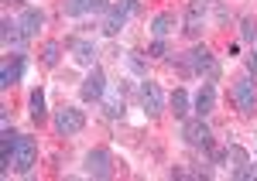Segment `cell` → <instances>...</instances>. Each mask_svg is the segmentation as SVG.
<instances>
[{
  "mask_svg": "<svg viewBox=\"0 0 257 181\" xmlns=\"http://www.w3.org/2000/svg\"><path fill=\"white\" fill-rule=\"evenodd\" d=\"M103 96H106V76H103L99 65H93L89 76H86L82 86H79V100L82 102H103Z\"/></svg>",
  "mask_w": 257,
  "mask_h": 181,
  "instance_id": "obj_6",
  "label": "cell"
},
{
  "mask_svg": "<svg viewBox=\"0 0 257 181\" xmlns=\"http://www.w3.org/2000/svg\"><path fill=\"white\" fill-rule=\"evenodd\" d=\"M82 168H86L89 178H110V174H113V158H110V150L96 147V150H89V154L82 158Z\"/></svg>",
  "mask_w": 257,
  "mask_h": 181,
  "instance_id": "obj_8",
  "label": "cell"
},
{
  "mask_svg": "<svg viewBox=\"0 0 257 181\" xmlns=\"http://www.w3.org/2000/svg\"><path fill=\"white\" fill-rule=\"evenodd\" d=\"M175 31H182V18H175L172 10H161L151 18V34L155 38H172Z\"/></svg>",
  "mask_w": 257,
  "mask_h": 181,
  "instance_id": "obj_12",
  "label": "cell"
},
{
  "mask_svg": "<svg viewBox=\"0 0 257 181\" xmlns=\"http://www.w3.org/2000/svg\"><path fill=\"white\" fill-rule=\"evenodd\" d=\"M69 48H72V58L79 62L82 68H93V65H96V44H93V41L76 38V41H69Z\"/></svg>",
  "mask_w": 257,
  "mask_h": 181,
  "instance_id": "obj_14",
  "label": "cell"
},
{
  "mask_svg": "<svg viewBox=\"0 0 257 181\" xmlns=\"http://www.w3.org/2000/svg\"><path fill=\"white\" fill-rule=\"evenodd\" d=\"M254 52H257V41H254Z\"/></svg>",
  "mask_w": 257,
  "mask_h": 181,
  "instance_id": "obj_31",
  "label": "cell"
},
{
  "mask_svg": "<svg viewBox=\"0 0 257 181\" xmlns=\"http://www.w3.org/2000/svg\"><path fill=\"white\" fill-rule=\"evenodd\" d=\"M182 140L189 144V147L209 150V144H213V130H209L206 116H189V120H182Z\"/></svg>",
  "mask_w": 257,
  "mask_h": 181,
  "instance_id": "obj_2",
  "label": "cell"
},
{
  "mask_svg": "<svg viewBox=\"0 0 257 181\" xmlns=\"http://www.w3.org/2000/svg\"><path fill=\"white\" fill-rule=\"evenodd\" d=\"M127 20H131V14H127L120 4H110V7L103 10V24H99V31H103L106 38H117L120 31L127 28Z\"/></svg>",
  "mask_w": 257,
  "mask_h": 181,
  "instance_id": "obj_10",
  "label": "cell"
},
{
  "mask_svg": "<svg viewBox=\"0 0 257 181\" xmlns=\"http://www.w3.org/2000/svg\"><path fill=\"white\" fill-rule=\"evenodd\" d=\"M82 126H86V113L79 106H59L55 110V134L59 137H76Z\"/></svg>",
  "mask_w": 257,
  "mask_h": 181,
  "instance_id": "obj_4",
  "label": "cell"
},
{
  "mask_svg": "<svg viewBox=\"0 0 257 181\" xmlns=\"http://www.w3.org/2000/svg\"><path fill=\"white\" fill-rule=\"evenodd\" d=\"M202 24H206V10H199L189 4V10H185V18H182V34L185 38H199L202 34Z\"/></svg>",
  "mask_w": 257,
  "mask_h": 181,
  "instance_id": "obj_15",
  "label": "cell"
},
{
  "mask_svg": "<svg viewBox=\"0 0 257 181\" xmlns=\"http://www.w3.org/2000/svg\"><path fill=\"white\" fill-rule=\"evenodd\" d=\"M233 178H240V181H254V178H257V168H254V164H243V168H240Z\"/></svg>",
  "mask_w": 257,
  "mask_h": 181,
  "instance_id": "obj_27",
  "label": "cell"
},
{
  "mask_svg": "<svg viewBox=\"0 0 257 181\" xmlns=\"http://www.w3.org/2000/svg\"><path fill=\"white\" fill-rule=\"evenodd\" d=\"M127 65H131L138 76H144V72H148V55H144V52H131V55H127Z\"/></svg>",
  "mask_w": 257,
  "mask_h": 181,
  "instance_id": "obj_26",
  "label": "cell"
},
{
  "mask_svg": "<svg viewBox=\"0 0 257 181\" xmlns=\"http://www.w3.org/2000/svg\"><path fill=\"white\" fill-rule=\"evenodd\" d=\"M0 41H4V48H11V52H24V44H28L31 38L21 31L18 20L4 18V20H0Z\"/></svg>",
  "mask_w": 257,
  "mask_h": 181,
  "instance_id": "obj_11",
  "label": "cell"
},
{
  "mask_svg": "<svg viewBox=\"0 0 257 181\" xmlns=\"http://www.w3.org/2000/svg\"><path fill=\"white\" fill-rule=\"evenodd\" d=\"M172 55V44H168V38H155V44L148 48V58H168Z\"/></svg>",
  "mask_w": 257,
  "mask_h": 181,
  "instance_id": "obj_25",
  "label": "cell"
},
{
  "mask_svg": "<svg viewBox=\"0 0 257 181\" xmlns=\"http://www.w3.org/2000/svg\"><path fill=\"white\" fill-rule=\"evenodd\" d=\"M35 158H38V144H35V137L21 134V137H18V147H14V158H11V171L28 174V171L35 168Z\"/></svg>",
  "mask_w": 257,
  "mask_h": 181,
  "instance_id": "obj_5",
  "label": "cell"
},
{
  "mask_svg": "<svg viewBox=\"0 0 257 181\" xmlns=\"http://www.w3.org/2000/svg\"><path fill=\"white\" fill-rule=\"evenodd\" d=\"M247 76H254V79H257V52L247 58Z\"/></svg>",
  "mask_w": 257,
  "mask_h": 181,
  "instance_id": "obj_29",
  "label": "cell"
},
{
  "mask_svg": "<svg viewBox=\"0 0 257 181\" xmlns=\"http://www.w3.org/2000/svg\"><path fill=\"white\" fill-rule=\"evenodd\" d=\"M59 58H62V41H45V44H41V62H45L48 68H55Z\"/></svg>",
  "mask_w": 257,
  "mask_h": 181,
  "instance_id": "obj_21",
  "label": "cell"
},
{
  "mask_svg": "<svg viewBox=\"0 0 257 181\" xmlns=\"http://www.w3.org/2000/svg\"><path fill=\"white\" fill-rule=\"evenodd\" d=\"M7 4H21V0H7Z\"/></svg>",
  "mask_w": 257,
  "mask_h": 181,
  "instance_id": "obj_30",
  "label": "cell"
},
{
  "mask_svg": "<svg viewBox=\"0 0 257 181\" xmlns=\"http://www.w3.org/2000/svg\"><path fill=\"white\" fill-rule=\"evenodd\" d=\"M230 100L237 106V113L254 116L257 113V82H254V76H240V79L230 86Z\"/></svg>",
  "mask_w": 257,
  "mask_h": 181,
  "instance_id": "obj_1",
  "label": "cell"
},
{
  "mask_svg": "<svg viewBox=\"0 0 257 181\" xmlns=\"http://www.w3.org/2000/svg\"><path fill=\"white\" fill-rule=\"evenodd\" d=\"M168 106H172V113H175L178 120H189V92H185V89H175L172 100H168Z\"/></svg>",
  "mask_w": 257,
  "mask_h": 181,
  "instance_id": "obj_19",
  "label": "cell"
},
{
  "mask_svg": "<svg viewBox=\"0 0 257 181\" xmlns=\"http://www.w3.org/2000/svg\"><path fill=\"white\" fill-rule=\"evenodd\" d=\"M21 76H24V52H14L11 58H4V65H0V89L11 92L21 82Z\"/></svg>",
  "mask_w": 257,
  "mask_h": 181,
  "instance_id": "obj_9",
  "label": "cell"
},
{
  "mask_svg": "<svg viewBox=\"0 0 257 181\" xmlns=\"http://www.w3.org/2000/svg\"><path fill=\"white\" fill-rule=\"evenodd\" d=\"M28 110H31V120L35 123H45V89H35L31 92V100H28Z\"/></svg>",
  "mask_w": 257,
  "mask_h": 181,
  "instance_id": "obj_20",
  "label": "cell"
},
{
  "mask_svg": "<svg viewBox=\"0 0 257 181\" xmlns=\"http://www.w3.org/2000/svg\"><path fill=\"white\" fill-rule=\"evenodd\" d=\"M223 164L230 168V174H237L243 164H250V158H247V150L243 147H237V144H230L226 150H223Z\"/></svg>",
  "mask_w": 257,
  "mask_h": 181,
  "instance_id": "obj_18",
  "label": "cell"
},
{
  "mask_svg": "<svg viewBox=\"0 0 257 181\" xmlns=\"http://www.w3.org/2000/svg\"><path fill=\"white\" fill-rule=\"evenodd\" d=\"M103 113H106V120H123L127 106H123L120 96H110V100H103Z\"/></svg>",
  "mask_w": 257,
  "mask_h": 181,
  "instance_id": "obj_22",
  "label": "cell"
},
{
  "mask_svg": "<svg viewBox=\"0 0 257 181\" xmlns=\"http://www.w3.org/2000/svg\"><path fill=\"white\" fill-rule=\"evenodd\" d=\"M65 18H82V14H99L106 10V0H62Z\"/></svg>",
  "mask_w": 257,
  "mask_h": 181,
  "instance_id": "obj_13",
  "label": "cell"
},
{
  "mask_svg": "<svg viewBox=\"0 0 257 181\" xmlns=\"http://www.w3.org/2000/svg\"><path fill=\"white\" fill-rule=\"evenodd\" d=\"M168 68H172V72H178L182 79L196 76V72H192V65H189V55H168Z\"/></svg>",
  "mask_w": 257,
  "mask_h": 181,
  "instance_id": "obj_23",
  "label": "cell"
},
{
  "mask_svg": "<svg viewBox=\"0 0 257 181\" xmlns=\"http://www.w3.org/2000/svg\"><path fill=\"white\" fill-rule=\"evenodd\" d=\"M189 65H192V72L202 76L206 82L219 79V62L213 58V52H209L206 44H192V48H189Z\"/></svg>",
  "mask_w": 257,
  "mask_h": 181,
  "instance_id": "obj_3",
  "label": "cell"
},
{
  "mask_svg": "<svg viewBox=\"0 0 257 181\" xmlns=\"http://www.w3.org/2000/svg\"><path fill=\"white\" fill-rule=\"evenodd\" d=\"M141 110L155 120L161 116V110H165V92H161V86L155 79H144L141 82Z\"/></svg>",
  "mask_w": 257,
  "mask_h": 181,
  "instance_id": "obj_7",
  "label": "cell"
},
{
  "mask_svg": "<svg viewBox=\"0 0 257 181\" xmlns=\"http://www.w3.org/2000/svg\"><path fill=\"white\" fill-rule=\"evenodd\" d=\"M213 106H216V86L206 82V86L199 89V96H196V113H199V116H209Z\"/></svg>",
  "mask_w": 257,
  "mask_h": 181,
  "instance_id": "obj_17",
  "label": "cell"
},
{
  "mask_svg": "<svg viewBox=\"0 0 257 181\" xmlns=\"http://www.w3.org/2000/svg\"><path fill=\"white\" fill-rule=\"evenodd\" d=\"M18 24H21V31H24L28 38H38V31L45 28V14H41L38 7H28V10L18 18Z\"/></svg>",
  "mask_w": 257,
  "mask_h": 181,
  "instance_id": "obj_16",
  "label": "cell"
},
{
  "mask_svg": "<svg viewBox=\"0 0 257 181\" xmlns=\"http://www.w3.org/2000/svg\"><path fill=\"white\" fill-rule=\"evenodd\" d=\"M240 38L243 41H257V20L250 18V14L240 18Z\"/></svg>",
  "mask_w": 257,
  "mask_h": 181,
  "instance_id": "obj_24",
  "label": "cell"
},
{
  "mask_svg": "<svg viewBox=\"0 0 257 181\" xmlns=\"http://www.w3.org/2000/svg\"><path fill=\"white\" fill-rule=\"evenodd\" d=\"M117 4L123 7V10H127V14H131V18H134V14L141 10V0H117Z\"/></svg>",
  "mask_w": 257,
  "mask_h": 181,
  "instance_id": "obj_28",
  "label": "cell"
}]
</instances>
